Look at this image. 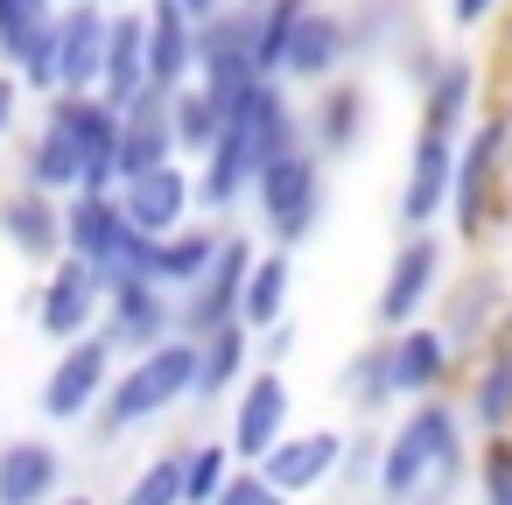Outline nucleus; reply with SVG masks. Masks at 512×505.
<instances>
[{
  "instance_id": "obj_1",
  "label": "nucleus",
  "mask_w": 512,
  "mask_h": 505,
  "mask_svg": "<svg viewBox=\"0 0 512 505\" xmlns=\"http://www.w3.org/2000/svg\"><path fill=\"white\" fill-rule=\"evenodd\" d=\"M463 393H428L407 400V414L386 428V456L372 477L379 505H407V498H456V484L477 470V456L463 449Z\"/></svg>"
},
{
  "instance_id": "obj_2",
  "label": "nucleus",
  "mask_w": 512,
  "mask_h": 505,
  "mask_svg": "<svg viewBox=\"0 0 512 505\" xmlns=\"http://www.w3.org/2000/svg\"><path fill=\"white\" fill-rule=\"evenodd\" d=\"M512 218V113H477V127L463 134V162H456V197H449V239L484 253L491 232H505Z\"/></svg>"
},
{
  "instance_id": "obj_3",
  "label": "nucleus",
  "mask_w": 512,
  "mask_h": 505,
  "mask_svg": "<svg viewBox=\"0 0 512 505\" xmlns=\"http://www.w3.org/2000/svg\"><path fill=\"white\" fill-rule=\"evenodd\" d=\"M190 393H197V337H169V344H155V351H141V358H127L113 372V386H106V400H99V414L85 428L99 442H120L134 428L190 407Z\"/></svg>"
},
{
  "instance_id": "obj_4",
  "label": "nucleus",
  "mask_w": 512,
  "mask_h": 505,
  "mask_svg": "<svg viewBox=\"0 0 512 505\" xmlns=\"http://www.w3.org/2000/svg\"><path fill=\"white\" fill-rule=\"evenodd\" d=\"M64 225H71V253H78V260H92V274H99V288H106V295L134 288V281H155V239L127 218V204H120V197L78 190V197L64 204Z\"/></svg>"
},
{
  "instance_id": "obj_5",
  "label": "nucleus",
  "mask_w": 512,
  "mask_h": 505,
  "mask_svg": "<svg viewBox=\"0 0 512 505\" xmlns=\"http://www.w3.org/2000/svg\"><path fill=\"white\" fill-rule=\"evenodd\" d=\"M323 155H316V141H302V148H288V155H274L267 169H260V183H253V218H260V232H267V246H309L316 232H323V211H330V183H323Z\"/></svg>"
},
{
  "instance_id": "obj_6",
  "label": "nucleus",
  "mask_w": 512,
  "mask_h": 505,
  "mask_svg": "<svg viewBox=\"0 0 512 505\" xmlns=\"http://www.w3.org/2000/svg\"><path fill=\"white\" fill-rule=\"evenodd\" d=\"M449 274H456V239H442V225L400 232V246H393V260H386V281H379V295H372V323H379V330L421 323V316L442 302Z\"/></svg>"
},
{
  "instance_id": "obj_7",
  "label": "nucleus",
  "mask_w": 512,
  "mask_h": 505,
  "mask_svg": "<svg viewBox=\"0 0 512 505\" xmlns=\"http://www.w3.org/2000/svg\"><path fill=\"white\" fill-rule=\"evenodd\" d=\"M113 372H120V351H113L106 330H92V337H78V344H57V358H50V372H43V393H36V414H43L50 428L92 421L99 400H106V386H113Z\"/></svg>"
},
{
  "instance_id": "obj_8",
  "label": "nucleus",
  "mask_w": 512,
  "mask_h": 505,
  "mask_svg": "<svg viewBox=\"0 0 512 505\" xmlns=\"http://www.w3.org/2000/svg\"><path fill=\"white\" fill-rule=\"evenodd\" d=\"M22 316L36 323V337H43V344H78V337H92V330H99V316H106V288H99L92 260H78V253L50 260V267H43V281L22 295Z\"/></svg>"
},
{
  "instance_id": "obj_9",
  "label": "nucleus",
  "mask_w": 512,
  "mask_h": 505,
  "mask_svg": "<svg viewBox=\"0 0 512 505\" xmlns=\"http://www.w3.org/2000/svg\"><path fill=\"white\" fill-rule=\"evenodd\" d=\"M456 162H463V134L414 120V148H407V176H400V232H421V225L449 218Z\"/></svg>"
},
{
  "instance_id": "obj_10",
  "label": "nucleus",
  "mask_w": 512,
  "mask_h": 505,
  "mask_svg": "<svg viewBox=\"0 0 512 505\" xmlns=\"http://www.w3.org/2000/svg\"><path fill=\"white\" fill-rule=\"evenodd\" d=\"M253 22H260L253 0H232V8H218V15L197 29V78L225 99V113L246 106L253 85H260V64H253Z\"/></svg>"
},
{
  "instance_id": "obj_11",
  "label": "nucleus",
  "mask_w": 512,
  "mask_h": 505,
  "mask_svg": "<svg viewBox=\"0 0 512 505\" xmlns=\"http://www.w3.org/2000/svg\"><path fill=\"white\" fill-rule=\"evenodd\" d=\"M288 428H295V386H288V372H281V365H253L246 386L232 393L225 442L239 449V463H267Z\"/></svg>"
},
{
  "instance_id": "obj_12",
  "label": "nucleus",
  "mask_w": 512,
  "mask_h": 505,
  "mask_svg": "<svg viewBox=\"0 0 512 505\" xmlns=\"http://www.w3.org/2000/svg\"><path fill=\"white\" fill-rule=\"evenodd\" d=\"M442 316V330H449V344L463 351V358H477L491 337H505V316H512V288H505V274L498 267H463V274H449V288H442V302H435Z\"/></svg>"
},
{
  "instance_id": "obj_13",
  "label": "nucleus",
  "mask_w": 512,
  "mask_h": 505,
  "mask_svg": "<svg viewBox=\"0 0 512 505\" xmlns=\"http://www.w3.org/2000/svg\"><path fill=\"white\" fill-rule=\"evenodd\" d=\"M253 260H260V239H253V232H225L218 267H211L197 288H183V295H176L183 337H211V330L239 323V309H246V281H253Z\"/></svg>"
},
{
  "instance_id": "obj_14",
  "label": "nucleus",
  "mask_w": 512,
  "mask_h": 505,
  "mask_svg": "<svg viewBox=\"0 0 512 505\" xmlns=\"http://www.w3.org/2000/svg\"><path fill=\"white\" fill-rule=\"evenodd\" d=\"M386 337V372H393V400H428V393H449L456 372H470V358L449 344L442 323H407V330H379Z\"/></svg>"
},
{
  "instance_id": "obj_15",
  "label": "nucleus",
  "mask_w": 512,
  "mask_h": 505,
  "mask_svg": "<svg viewBox=\"0 0 512 505\" xmlns=\"http://www.w3.org/2000/svg\"><path fill=\"white\" fill-rule=\"evenodd\" d=\"M253 183H260V141H253V120H246V113H225L218 148L197 162V204H204V218L225 225L239 204H253Z\"/></svg>"
},
{
  "instance_id": "obj_16",
  "label": "nucleus",
  "mask_w": 512,
  "mask_h": 505,
  "mask_svg": "<svg viewBox=\"0 0 512 505\" xmlns=\"http://www.w3.org/2000/svg\"><path fill=\"white\" fill-rule=\"evenodd\" d=\"M302 113H309V141H316V155H323V162H351V155L372 141V92H365V78H358V71H344V78L316 85Z\"/></svg>"
},
{
  "instance_id": "obj_17",
  "label": "nucleus",
  "mask_w": 512,
  "mask_h": 505,
  "mask_svg": "<svg viewBox=\"0 0 512 505\" xmlns=\"http://www.w3.org/2000/svg\"><path fill=\"white\" fill-rule=\"evenodd\" d=\"M358 64V50H351V22H344V0H316V8L302 15V29H295V43H288V85L295 92H316V85H330V78H344Z\"/></svg>"
},
{
  "instance_id": "obj_18",
  "label": "nucleus",
  "mask_w": 512,
  "mask_h": 505,
  "mask_svg": "<svg viewBox=\"0 0 512 505\" xmlns=\"http://www.w3.org/2000/svg\"><path fill=\"white\" fill-rule=\"evenodd\" d=\"M64 204L71 197H50L36 183H15V190H0V239H8L29 267H50L71 253V225H64Z\"/></svg>"
},
{
  "instance_id": "obj_19",
  "label": "nucleus",
  "mask_w": 512,
  "mask_h": 505,
  "mask_svg": "<svg viewBox=\"0 0 512 505\" xmlns=\"http://www.w3.org/2000/svg\"><path fill=\"white\" fill-rule=\"evenodd\" d=\"M99 330L113 337V351H120V358H141V351H155V344L183 337V316H176V295H169L162 281H134V288L106 295Z\"/></svg>"
},
{
  "instance_id": "obj_20",
  "label": "nucleus",
  "mask_w": 512,
  "mask_h": 505,
  "mask_svg": "<svg viewBox=\"0 0 512 505\" xmlns=\"http://www.w3.org/2000/svg\"><path fill=\"white\" fill-rule=\"evenodd\" d=\"M106 43H113V0H64V15H57L64 92H99L106 85Z\"/></svg>"
},
{
  "instance_id": "obj_21",
  "label": "nucleus",
  "mask_w": 512,
  "mask_h": 505,
  "mask_svg": "<svg viewBox=\"0 0 512 505\" xmlns=\"http://www.w3.org/2000/svg\"><path fill=\"white\" fill-rule=\"evenodd\" d=\"M120 204L127 218L148 232V239H169L176 225H190L204 204H197V162H169V169H148V176H127L120 183Z\"/></svg>"
},
{
  "instance_id": "obj_22",
  "label": "nucleus",
  "mask_w": 512,
  "mask_h": 505,
  "mask_svg": "<svg viewBox=\"0 0 512 505\" xmlns=\"http://www.w3.org/2000/svg\"><path fill=\"white\" fill-rule=\"evenodd\" d=\"M344 22H351V50H358V64H386V57L400 64L421 36H435L421 0H344Z\"/></svg>"
},
{
  "instance_id": "obj_23",
  "label": "nucleus",
  "mask_w": 512,
  "mask_h": 505,
  "mask_svg": "<svg viewBox=\"0 0 512 505\" xmlns=\"http://www.w3.org/2000/svg\"><path fill=\"white\" fill-rule=\"evenodd\" d=\"M127 113V134H120V169L127 176H148V169H169V162H183V141H176V92H162V85H148L134 106H120Z\"/></svg>"
},
{
  "instance_id": "obj_24",
  "label": "nucleus",
  "mask_w": 512,
  "mask_h": 505,
  "mask_svg": "<svg viewBox=\"0 0 512 505\" xmlns=\"http://www.w3.org/2000/svg\"><path fill=\"white\" fill-rule=\"evenodd\" d=\"M344 442L351 435H337V428H288L281 435V449L260 463L288 498H309V491H323L337 470H344Z\"/></svg>"
},
{
  "instance_id": "obj_25",
  "label": "nucleus",
  "mask_w": 512,
  "mask_h": 505,
  "mask_svg": "<svg viewBox=\"0 0 512 505\" xmlns=\"http://www.w3.org/2000/svg\"><path fill=\"white\" fill-rule=\"evenodd\" d=\"M64 498V449L43 435L0 442V505H57Z\"/></svg>"
},
{
  "instance_id": "obj_26",
  "label": "nucleus",
  "mask_w": 512,
  "mask_h": 505,
  "mask_svg": "<svg viewBox=\"0 0 512 505\" xmlns=\"http://www.w3.org/2000/svg\"><path fill=\"white\" fill-rule=\"evenodd\" d=\"M148 8V71L162 92H183L197 78V15L183 8V0H141Z\"/></svg>"
},
{
  "instance_id": "obj_27",
  "label": "nucleus",
  "mask_w": 512,
  "mask_h": 505,
  "mask_svg": "<svg viewBox=\"0 0 512 505\" xmlns=\"http://www.w3.org/2000/svg\"><path fill=\"white\" fill-rule=\"evenodd\" d=\"M253 358H260V330L246 316L211 330V337H197V393H190V407H218V393H239Z\"/></svg>"
},
{
  "instance_id": "obj_28",
  "label": "nucleus",
  "mask_w": 512,
  "mask_h": 505,
  "mask_svg": "<svg viewBox=\"0 0 512 505\" xmlns=\"http://www.w3.org/2000/svg\"><path fill=\"white\" fill-rule=\"evenodd\" d=\"M463 414L477 435H505L512 428V337H491L470 372H463Z\"/></svg>"
},
{
  "instance_id": "obj_29",
  "label": "nucleus",
  "mask_w": 512,
  "mask_h": 505,
  "mask_svg": "<svg viewBox=\"0 0 512 505\" xmlns=\"http://www.w3.org/2000/svg\"><path fill=\"white\" fill-rule=\"evenodd\" d=\"M477 92H484L477 57H470V50H449V57H442V71L428 78V92H414V106H421V120H428V127L470 134V127H477Z\"/></svg>"
},
{
  "instance_id": "obj_30",
  "label": "nucleus",
  "mask_w": 512,
  "mask_h": 505,
  "mask_svg": "<svg viewBox=\"0 0 512 505\" xmlns=\"http://www.w3.org/2000/svg\"><path fill=\"white\" fill-rule=\"evenodd\" d=\"M155 85V71H148V8L134 0V8H113V43H106V99L113 106H134L141 92Z\"/></svg>"
},
{
  "instance_id": "obj_31",
  "label": "nucleus",
  "mask_w": 512,
  "mask_h": 505,
  "mask_svg": "<svg viewBox=\"0 0 512 505\" xmlns=\"http://www.w3.org/2000/svg\"><path fill=\"white\" fill-rule=\"evenodd\" d=\"M225 232H232V225H218V218H211V225H197V218H190V225H176L169 239H155V281H162L169 295L197 288V281L218 267V253H225Z\"/></svg>"
},
{
  "instance_id": "obj_32",
  "label": "nucleus",
  "mask_w": 512,
  "mask_h": 505,
  "mask_svg": "<svg viewBox=\"0 0 512 505\" xmlns=\"http://www.w3.org/2000/svg\"><path fill=\"white\" fill-rule=\"evenodd\" d=\"M22 183H36L50 197H78L85 190V155H78V141L57 120H36V134L22 148Z\"/></svg>"
},
{
  "instance_id": "obj_33",
  "label": "nucleus",
  "mask_w": 512,
  "mask_h": 505,
  "mask_svg": "<svg viewBox=\"0 0 512 505\" xmlns=\"http://www.w3.org/2000/svg\"><path fill=\"white\" fill-rule=\"evenodd\" d=\"M337 393H344V407H351L358 421H379V414L393 407V372H386V337H372V344H358V351L344 358V372H337Z\"/></svg>"
},
{
  "instance_id": "obj_34",
  "label": "nucleus",
  "mask_w": 512,
  "mask_h": 505,
  "mask_svg": "<svg viewBox=\"0 0 512 505\" xmlns=\"http://www.w3.org/2000/svg\"><path fill=\"white\" fill-rule=\"evenodd\" d=\"M288 295H295V253L288 246H260V260H253V281H246V323L253 330H274L281 316H288Z\"/></svg>"
},
{
  "instance_id": "obj_35",
  "label": "nucleus",
  "mask_w": 512,
  "mask_h": 505,
  "mask_svg": "<svg viewBox=\"0 0 512 505\" xmlns=\"http://www.w3.org/2000/svg\"><path fill=\"white\" fill-rule=\"evenodd\" d=\"M64 15V0H0V64H29Z\"/></svg>"
},
{
  "instance_id": "obj_36",
  "label": "nucleus",
  "mask_w": 512,
  "mask_h": 505,
  "mask_svg": "<svg viewBox=\"0 0 512 505\" xmlns=\"http://www.w3.org/2000/svg\"><path fill=\"white\" fill-rule=\"evenodd\" d=\"M218 134H225V99H218L204 78H190V85L176 92V141H183V162H204V155L218 148Z\"/></svg>"
},
{
  "instance_id": "obj_37",
  "label": "nucleus",
  "mask_w": 512,
  "mask_h": 505,
  "mask_svg": "<svg viewBox=\"0 0 512 505\" xmlns=\"http://www.w3.org/2000/svg\"><path fill=\"white\" fill-rule=\"evenodd\" d=\"M260 8V22H253V64H260V78H281L288 71V43H295V29H302V15L316 8V0H253Z\"/></svg>"
},
{
  "instance_id": "obj_38",
  "label": "nucleus",
  "mask_w": 512,
  "mask_h": 505,
  "mask_svg": "<svg viewBox=\"0 0 512 505\" xmlns=\"http://www.w3.org/2000/svg\"><path fill=\"white\" fill-rule=\"evenodd\" d=\"M120 505H190V477H183V449H155L134 484L120 491Z\"/></svg>"
},
{
  "instance_id": "obj_39",
  "label": "nucleus",
  "mask_w": 512,
  "mask_h": 505,
  "mask_svg": "<svg viewBox=\"0 0 512 505\" xmlns=\"http://www.w3.org/2000/svg\"><path fill=\"white\" fill-rule=\"evenodd\" d=\"M239 470V449L225 435H204V442H183V477H190V505H211L225 491V477Z\"/></svg>"
},
{
  "instance_id": "obj_40",
  "label": "nucleus",
  "mask_w": 512,
  "mask_h": 505,
  "mask_svg": "<svg viewBox=\"0 0 512 505\" xmlns=\"http://www.w3.org/2000/svg\"><path fill=\"white\" fill-rule=\"evenodd\" d=\"M470 484H477V505H512V428L505 435H484Z\"/></svg>"
},
{
  "instance_id": "obj_41",
  "label": "nucleus",
  "mask_w": 512,
  "mask_h": 505,
  "mask_svg": "<svg viewBox=\"0 0 512 505\" xmlns=\"http://www.w3.org/2000/svg\"><path fill=\"white\" fill-rule=\"evenodd\" d=\"M211 505H295V498H288V491H281V484H274V477H267L260 463H239V470L225 477V491H218Z\"/></svg>"
},
{
  "instance_id": "obj_42",
  "label": "nucleus",
  "mask_w": 512,
  "mask_h": 505,
  "mask_svg": "<svg viewBox=\"0 0 512 505\" xmlns=\"http://www.w3.org/2000/svg\"><path fill=\"white\" fill-rule=\"evenodd\" d=\"M379 456H386V435H372V428H358L351 442H344V484H365L372 491V477H379Z\"/></svg>"
},
{
  "instance_id": "obj_43",
  "label": "nucleus",
  "mask_w": 512,
  "mask_h": 505,
  "mask_svg": "<svg viewBox=\"0 0 512 505\" xmlns=\"http://www.w3.org/2000/svg\"><path fill=\"white\" fill-rule=\"evenodd\" d=\"M512 0H449V29L456 36H477V29H498Z\"/></svg>"
},
{
  "instance_id": "obj_44",
  "label": "nucleus",
  "mask_w": 512,
  "mask_h": 505,
  "mask_svg": "<svg viewBox=\"0 0 512 505\" xmlns=\"http://www.w3.org/2000/svg\"><path fill=\"white\" fill-rule=\"evenodd\" d=\"M442 57H449V50H442V43H435V36H421V43H414V50H407V57H400V64H393V71H400V78H407V85H414V92H428V78H435V71H442Z\"/></svg>"
},
{
  "instance_id": "obj_45",
  "label": "nucleus",
  "mask_w": 512,
  "mask_h": 505,
  "mask_svg": "<svg viewBox=\"0 0 512 505\" xmlns=\"http://www.w3.org/2000/svg\"><path fill=\"white\" fill-rule=\"evenodd\" d=\"M22 99H29L22 71H15V64H0V141H8V134L22 127Z\"/></svg>"
},
{
  "instance_id": "obj_46",
  "label": "nucleus",
  "mask_w": 512,
  "mask_h": 505,
  "mask_svg": "<svg viewBox=\"0 0 512 505\" xmlns=\"http://www.w3.org/2000/svg\"><path fill=\"white\" fill-rule=\"evenodd\" d=\"M288 351H295V323L281 316L274 330H260V365H288Z\"/></svg>"
},
{
  "instance_id": "obj_47",
  "label": "nucleus",
  "mask_w": 512,
  "mask_h": 505,
  "mask_svg": "<svg viewBox=\"0 0 512 505\" xmlns=\"http://www.w3.org/2000/svg\"><path fill=\"white\" fill-rule=\"evenodd\" d=\"M183 8H190V15H197V22H211V15H218V8H232V0H183Z\"/></svg>"
},
{
  "instance_id": "obj_48",
  "label": "nucleus",
  "mask_w": 512,
  "mask_h": 505,
  "mask_svg": "<svg viewBox=\"0 0 512 505\" xmlns=\"http://www.w3.org/2000/svg\"><path fill=\"white\" fill-rule=\"evenodd\" d=\"M498 36H505V57H512V8H505V22H498Z\"/></svg>"
},
{
  "instance_id": "obj_49",
  "label": "nucleus",
  "mask_w": 512,
  "mask_h": 505,
  "mask_svg": "<svg viewBox=\"0 0 512 505\" xmlns=\"http://www.w3.org/2000/svg\"><path fill=\"white\" fill-rule=\"evenodd\" d=\"M57 505H99V498H85V491H71V498H57Z\"/></svg>"
},
{
  "instance_id": "obj_50",
  "label": "nucleus",
  "mask_w": 512,
  "mask_h": 505,
  "mask_svg": "<svg viewBox=\"0 0 512 505\" xmlns=\"http://www.w3.org/2000/svg\"><path fill=\"white\" fill-rule=\"evenodd\" d=\"M505 71H512V57H505ZM505 113H512V78H505Z\"/></svg>"
},
{
  "instance_id": "obj_51",
  "label": "nucleus",
  "mask_w": 512,
  "mask_h": 505,
  "mask_svg": "<svg viewBox=\"0 0 512 505\" xmlns=\"http://www.w3.org/2000/svg\"><path fill=\"white\" fill-rule=\"evenodd\" d=\"M407 505H449V498H407Z\"/></svg>"
},
{
  "instance_id": "obj_52",
  "label": "nucleus",
  "mask_w": 512,
  "mask_h": 505,
  "mask_svg": "<svg viewBox=\"0 0 512 505\" xmlns=\"http://www.w3.org/2000/svg\"><path fill=\"white\" fill-rule=\"evenodd\" d=\"M505 337H512V316H505Z\"/></svg>"
},
{
  "instance_id": "obj_53",
  "label": "nucleus",
  "mask_w": 512,
  "mask_h": 505,
  "mask_svg": "<svg viewBox=\"0 0 512 505\" xmlns=\"http://www.w3.org/2000/svg\"><path fill=\"white\" fill-rule=\"evenodd\" d=\"M120 8H134V0H120Z\"/></svg>"
},
{
  "instance_id": "obj_54",
  "label": "nucleus",
  "mask_w": 512,
  "mask_h": 505,
  "mask_svg": "<svg viewBox=\"0 0 512 505\" xmlns=\"http://www.w3.org/2000/svg\"><path fill=\"white\" fill-rule=\"evenodd\" d=\"M113 8H120V0H113Z\"/></svg>"
}]
</instances>
